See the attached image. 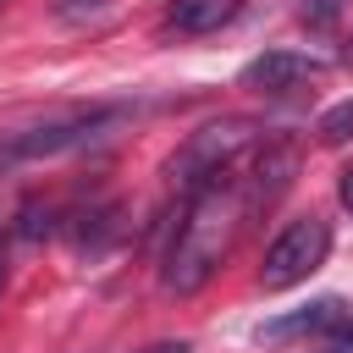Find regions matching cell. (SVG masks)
<instances>
[{"label": "cell", "mask_w": 353, "mask_h": 353, "mask_svg": "<svg viewBox=\"0 0 353 353\" xmlns=\"http://www.w3.org/2000/svg\"><path fill=\"white\" fill-rule=\"evenodd\" d=\"M347 6H353V0H298V17H303L309 28H336Z\"/></svg>", "instance_id": "10"}, {"label": "cell", "mask_w": 353, "mask_h": 353, "mask_svg": "<svg viewBox=\"0 0 353 353\" xmlns=\"http://www.w3.org/2000/svg\"><path fill=\"white\" fill-rule=\"evenodd\" d=\"M0 292H6V237H0Z\"/></svg>", "instance_id": "15"}, {"label": "cell", "mask_w": 353, "mask_h": 353, "mask_svg": "<svg viewBox=\"0 0 353 353\" xmlns=\"http://www.w3.org/2000/svg\"><path fill=\"white\" fill-rule=\"evenodd\" d=\"M143 353H188V342H149Z\"/></svg>", "instance_id": "14"}, {"label": "cell", "mask_w": 353, "mask_h": 353, "mask_svg": "<svg viewBox=\"0 0 353 353\" xmlns=\"http://www.w3.org/2000/svg\"><path fill=\"white\" fill-rule=\"evenodd\" d=\"M347 314V303L342 298H314L309 309H298V314H276V320H265L254 336L259 342H292V336H325L336 320Z\"/></svg>", "instance_id": "8"}, {"label": "cell", "mask_w": 353, "mask_h": 353, "mask_svg": "<svg viewBox=\"0 0 353 353\" xmlns=\"http://www.w3.org/2000/svg\"><path fill=\"white\" fill-rule=\"evenodd\" d=\"M336 199H342V210H353V165L342 171V182H336Z\"/></svg>", "instance_id": "13"}, {"label": "cell", "mask_w": 353, "mask_h": 353, "mask_svg": "<svg viewBox=\"0 0 353 353\" xmlns=\"http://www.w3.org/2000/svg\"><path fill=\"white\" fill-rule=\"evenodd\" d=\"M342 61H347V66H353V50H347V55H342Z\"/></svg>", "instance_id": "16"}, {"label": "cell", "mask_w": 353, "mask_h": 353, "mask_svg": "<svg viewBox=\"0 0 353 353\" xmlns=\"http://www.w3.org/2000/svg\"><path fill=\"white\" fill-rule=\"evenodd\" d=\"M325 254H331V221L325 215H298L270 237L265 265H259V287L265 292H287V287L309 281L325 265Z\"/></svg>", "instance_id": "4"}, {"label": "cell", "mask_w": 353, "mask_h": 353, "mask_svg": "<svg viewBox=\"0 0 353 353\" xmlns=\"http://www.w3.org/2000/svg\"><path fill=\"white\" fill-rule=\"evenodd\" d=\"M314 138L325 143V149H336V143H347L353 138V99H336L320 121H314Z\"/></svg>", "instance_id": "9"}, {"label": "cell", "mask_w": 353, "mask_h": 353, "mask_svg": "<svg viewBox=\"0 0 353 353\" xmlns=\"http://www.w3.org/2000/svg\"><path fill=\"white\" fill-rule=\"evenodd\" d=\"M325 353H353V309L325 331Z\"/></svg>", "instance_id": "11"}, {"label": "cell", "mask_w": 353, "mask_h": 353, "mask_svg": "<svg viewBox=\"0 0 353 353\" xmlns=\"http://www.w3.org/2000/svg\"><path fill=\"white\" fill-rule=\"evenodd\" d=\"M105 0H50V11L55 17H88V11H99Z\"/></svg>", "instance_id": "12"}, {"label": "cell", "mask_w": 353, "mask_h": 353, "mask_svg": "<svg viewBox=\"0 0 353 353\" xmlns=\"http://www.w3.org/2000/svg\"><path fill=\"white\" fill-rule=\"evenodd\" d=\"M248 226V199H243V176L237 171H215L210 182H199L193 193H182L176 204V232L160 265V287L188 298L199 292L232 254L237 232Z\"/></svg>", "instance_id": "1"}, {"label": "cell", "mask_w": 353, "mask_h": 353, "mask_svg": "<svg viewBox=\"0 0 353 353\" xmlns=\"http://www.w3.org/2000/svg\"><path fill=\"white\" fill-rule=\"evenodd\" d=\"M292 171H298V149H292L287 138H265V143L254 149V165H248V171H237V176H243L248 215L270 210V204L292 188Z\"/></svg>", "instance_id": "6"}, {"label": "cell", "mask_w": 353, "mask_h": 353, "mask_svg": "<svg viewBox=\"0 0 353 353\" xmlns=\"http://www.w3.org/2000/svg\"><path fill=\"white\" fill-rule=\"evenodd\" d=\"M248 0H171L165 6V33H182V39H204V33H221L243 17Z\"/></svg>", "instance_id": "7"}, {"label": "cell", "mask_w": 353, "mask_h": 353, "mask_svg": "<svg viewBox=\"0 0 353 353\" xmlns=\"http://www.w3.org/2000/svg\"><path fill=\"white\" fill-rule=\"evenodd\" d=\"M254 143H259V121H248V116H215V121L193 127V132L182 138V149L165 160V176H171L176 199L193 193L199 182H210L215 171H232L237 154L254 149Z\"/></svg>", "instance_id": "2"}, {"label": "cell", "mask_w": 353, "mask_h": 353, "mask_svg": "<svg viewBox=\"0 0 353 353\" xmlns=\"http://www.w3.org/2000/svg\"><path fill=\"white\" fill-rule=\"evenodd\" d=\"M325 66H331V61L314 55V50H265V55H254V61L237 72V83L254 88V94H292V88L325 77Z\"/></svg>", "instance_id": "5"}, {"label": "cell", "mask_w": 353, "mask_h": 353, "mask_svg": "<svg viewBox=\"0 0 353 353\" xmlns=\"http://www.w3.org/2000/svg\"><path fill=\"white\" fill-rule=\"evenodd\" d=\"M121 116H127L121 105H66V110H55V116L11 132V138L0 143V165L55 160V154H66V149H83V143H94V138H99L110 121H121Z\"/></svg>", "instance_id": "3"}]
</instances>
